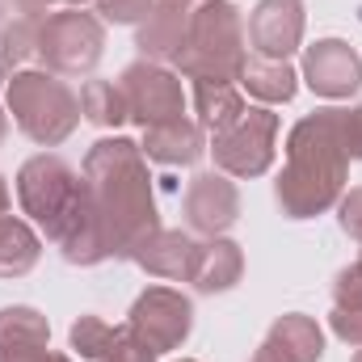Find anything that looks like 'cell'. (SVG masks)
Wrapping results in <instances>:
<instances>
[{
    "label": "cell",
    "mask_w": 362,
    "mask_h": 362,
    "mask_svg": "<svg viewBox=\"0 0 362 362\" xmlns=\"http://www.w3.org/2000/svg\"><path fill=\"white\" fill-rule=\"evenodd\" d=\"M17 202H21V215H30L34 228H42V236L59 249L68 266L89 270V266L110 262L89 181L64 156L55 152L30 156L17 169Z\"/></svg>",
    "instance_id": "6da1fadb"
},
{
    "label": "cell",
    "mask_w": 362,
    "mask_h": 362,
    "mask_svg": "<svg viewBox=\"0 0 362 362\" xmlns=\"http://www.w3.org/2000/svg\"><path fill=\"white\" fill-rule=\"evenodd\" d=\"M81 173L89 181L110 257L131 262L139 253V245L165 228L156 194H152V173H148L144 148L127 135H105L85 152Z\"/></svg>",
    "instance_id": "7a4b0ae2"
},
{
    "label": "cell",
    "mask_w": 362,
    "mask_h": 362,
    "mask_svg": "<svg viewBox=\"0 0 362 362\" xmlns=\"http://www.w3.org/2000/svg\"><path fill=\"white\" fill-rule=\"evenodd\" d=\"M350 156L337 139V110H312L286 135V165L274 181V202L286 219H316L346 194Z\"/></svg>",
    "instance_id": "3957f363"
},
{
    "label": "cell",
    "mask_w": 362,
    "mask_h": 362,
    "mask_svg": "<svg viewBox=\"0 0 362 362\" xmlns=\"http://www.w3.org/2000/svg\"><path fill=\"white\" fill-rule=\"evenodd\" d=\"M249 59V34L245 17L232 0H198L189 8L185 47L177 68L185 81H240Z\"/></svg>",
    "instance_id": "277c9868"
},
{
    "label": "cell",
    "mask_w": 362,
    "mask_h": 362,
    "mask_svg": "<svg viewBox=\"0 0 362 362\" xmlns=\"http://www.w3.org/2000/svg\"><path fill=\"white\" fill-rule=\"evenodd\" d=\"M4 110H8L13 127L38 148H59L81 127V97L72 93L64 76H55L47 68L13 72L4 85Z\"/></svg>",
    "instance_id": "5b68a950"
},
{
    "label": "cell",
    "mask_w": 362,
    "mask_h": 362,
    "mask_svg": "<svg viewBox=\"0 0 362 362\" xmlns=\"http://www.w3.org/2000/svg\"><path fill=\"white\" fill-rule=\"evenodd\" d=\"M105 55V21L85 8H59L42 17L38 59L55 76H93Z\"/></svg>",
    "instance_id": "8992f818"
},
{
    "label": "cell",
    "mask_w": 362,
    "mask_h": 362,
    "mask_svg": "<svg viewBox=\"0 0 362 362\" xmlns=\"http://www.w3.org/2000/svg\"><path fill=\"white\" fill-rule=\"evenodd\" d=\"M278 114L270 105H249L232 127L215 131L206 139V152L215 156V169L228 177H262L270 173L274 152H278Z\"/></svg>",
    "instance_id": "52a82bcc"
},
{
    "label": "cell",
    "mask_w": 362,
    "mask_h": 362,
    "mask_svg": "<svg viewBox=\"0 0 362 362\" xmlns=\"http://www.w3.org/2000/svg\"><path fill=\"white\" fill-rule=\"evenodd\" d=\"M118 89H122V101H127V122H135L139 131L185 118L189 97H185V85H181V72L169 68V64L135 59V64L122 68Z\"/></svg>",
    "instance_id": "ba28073f"
},
{
    "label": "cell",
    "mask_w": 362,
    "mask_h": 362,
    "mask_svg": "<svg viewBox=\"0 0 362 362\" xmlns=\"http://www.w3.org/2000/svg\"><path fill=\"white\" fill-rule=\"evenodd\" d=\"M127 329L152 346L156 354H169V350H181L194 333V299L181 295L177 286H148L131 312H127Z\"/></svg>",
    "instance_id": "9c48e42d"
},
{
    "label": "cell",
    "mask_w": 362,
    "mask_h": 362,
    "mask_svg": "<svg viewBox=\"0 0 362 362\" xmlns=\"http://www.w3.org/2000/svg\"><path fill=\"white\" fill-rule=\"evenodd\" d=\"M181 215L194 236H223L240 219V189L219 169L194 173L181 194Z\"/></svg>",
    "instance_id": "30bf717a"
},
{
    "label": "cell",
    "mask_w": 362,
    "mask_h": 362,
    "mask_svg": "<svg viewBox=\"0 0 362 362\" xmlns=\"http://www.w3.org/2000/svg\"><path fill=\"white\" fill-rule=\"evenodd\" d=\"M299 81L325 101H346L362 89V59L341 38H316L312 47H303Z\"/></svg>",
    "instance_id": "8fae6325"
},
{
    "label": "cell",
    "mask_w": 362,
    "mask_h": 362,
    "mask_svg": "<svg viewBox=\"0 0 362 362\" xmlns=\"http://www.w3.org/2000/svg\"><path fill=\"white\" fill-rule=\"evenodd\" d=\"M303 25H308L303 0H257V8L249 13L245 34H249L253 55L291 59L303 47Z\"/></svg>",
    "instance_id": "7c38bea8"
},
{
    "label": "cell",
    "mask_w": 362,
    "mask_h": 362,
    "mask_svg": "<svg viewBox=\"0 0 362 362\" xmlns=\"http://www.w3.org/2000/svg\"><path fill=\"white\" fill-rule=\"evenodd\" d=\"M320 358H325V329L316 325V316L286 312L266 329L257 354L249 362H320Z\"/></svg>",
    "instance_id": "4fadbf2b"
},
{
    "label": "cell",
    "mask_w": 362,
    "mask_h": 362,
    "mask_svg": "<svg viewBox=\"0 0 362 362\" xmlns=\"http://www.w3.org/2000/svg\"><path fill=\"white\" fill-rule=\"evenodd\" d=\"M139 148L160 169H189V165H198L206 156V131L194 118H173V122L148 127Z\"/></svg>",
    "instance_id": "5bb4252c"
},
{
    "label": "cell",
    "mask_w": 362,
    "mask_h": 362,
    "mask_svg": "<svg viewBox=\"0 0 362 362\" xmlns=\"http://www.w3.org/2000/svg\"><path fill=\"white\" fill-rule=\"evenodd\" d=\"M194 257H198V236L194 232H181V228H160L156 236H148L139 245V253L131 257L135 266L152 278H165V282H189L194 274Z\"/></svg>",
    "instance_id": "9a60e30c"
},
{
    "label": "cell",
    "mask_w": 362,
    "mask_h": 362,
    "mask_svg": "<svg viewBox=\"0 0 362 362\" xmlns=\"http://www.w3.org/2000/svg\"><path fill=\"white\" fill-rule=\"evenodd\" d=\"M185 25H189V8L185 4H169V0H156V8L135 25V47H139V59H152V64H177L181 47H185Z\"/></svg>",
    "instance_id": "2e32d148"
},
{
    "label": "cell",
    "mask_w": 362,
    "mask_h": 362,
    "mask_svg": "<svg viewBox=\"0 0 362 362\" xmlns=\"http://www.w3.org/2000/svg\"><path fill=\"white\" fill-rule=\"evenodd\" d=\"M240 274H245V249L232 236H198V257L189 274V286L198 295H223L240 282Z\"/></svg>",
    "instance_id": "e0dca14e"
},
{
    "label": "cell",
    "mask_w": 362,
    "mask_h": 362,
    "mask_svg": "<svg viewBox=\"0 0 362 362\" xmlns=\"http://www.w3.org/2000/svg\"><path fill=\"white\" fill-rule=\"evenodd\" d=\"M240 93H249L257 105H286L299 93V72L291 68V59H266V55H249L245 72H240Z\"/></svg>",
    "instance_id": "ac0fdd59"
},
{
    "label": "cell",
    "mask_w": 362,
    "mask_h": 362,
    "mask_svg": "<svg viewBox=\"0 0 362 362\" xmlns=\"http://www.w3.org/2000/svg\"><path fill=\"white\" fill-rule=\"evenodd\" d=\"M189 101H194V122H198L206 135L232 127V122L249 110V101H245V93H240L236 81H194Z\"/></svg>",
    "instance_id": "d6986e66"
},
{
    "label": "cell",
    "mask_w": 362,
    "mask_h": 362,
    "mask_svg": "<svg viewBox=\"0 0 362 362\" xmlns=\"http://www.w3.org/2000/svg\"><path fill=\"white\" fill-rule=\"evenodd\" d=\"M42 257V236L17 219V215H0V278H25Z\"/></svg>",
    "instance_id": "ffe728a7"
},
{
    "label": "cell",
    "mask_w": 362,
    "mask_h": 362,
    "mask_svg": "<svg viewBox=\"0 0 362 362\" xmlns=\"http://www.w3.org/2000/svg\"><path fill=\"white\" fill-rule=\"evenodd\" d=\"M51 346V325L38 308L13 303L0 308V350H42Z\"/></svg>",
    "instance_id": "44dd1931"
},
{
    "label": "cell",
    "mask_w": 362,
    "mask_h": 362,
    "mask_svg": "<svg viewBox=\"0 0 362 362\" xmlns=\"http://www.w3.org/2000/svg\"><path fill=\"white\" fill-rule=\"evenodd\" d=\"M81 118L93 122L97 131H118L127 122V101L118 81H85L81 89Z\"/></svg>",
    "instance_id": "7402d4cb"
},
{
    "label": "cell",
    "mask_w": 362,
    "mask_h": 362,
    "mask_svg": "<svg viewBox=\"0 0 362 362\" xmlns=\"http://www.w3.org/2000/svg\"><path fill=\"white\" fill-rule=\"evenodd\" d=\"M118 329L122 325H110V320H101V316H81L72 329H68V341H72V354L85 362H101L110 358V350H114V341H118Z\"/></svg>",
    "instance_id": "603a6c76"
},
{
    "label": "cell",
    "mask_w": 362,
    "mask_h": 362,
    "mask_svg": "<svg viewBox=\"0 0 362 362\" xmlns=\"http://www.w3.org/2000/svg\"><path fill=\"white\" fill-rule=\"evenodd\" d=\"M38 30H42V17H25V13H13L4 25H0V59L8 68L25 64L30 55H38Z\"/></svg>",
    "instance_id": "cb8c5ba5"
},
{
    "label": "cell",
    "mask_w": 362,
    "mask_h": 362,
    "mask_svg": "<svg viewBox=\"0 0 362 362\" xmlns=\"http://www.w3.org/2000/svg\"><path fill=\"white\" fill-rule=\"evenodd\" d=\"M93 8L105 25H139L156 8V0H93Z\"/></svg>",
    "instance_id": "d4e9b609"
},
{
    "label": "cell",
    "mask_w": 362,
    "mask_h": 362,
    "mask_svg": "<svg viewBox=\"0 0 362 362\" xmlns=\"http://www.w3.org/2000/svg\"><path fill=\"white\" fill-rule=\"evenodd\" d=\"M333 110H337V139L354 165V160H362V101L358 105H333Z\"/></svg>",
    "instance_id": "484cf974"
},
{
    "label": "cell",
    "mask_w": 362,
    "mask_h": 362,
    "mask_svg": "<svg viewBox=\"0 0 362 362\" xmlns=\"http://www.w3.org/2000/svg\"><path fill=\"white\" fill-rule=\"evenodd\" d=\"M333 308H362V253L333 278Z\"/></svg>",
    "instance_id": "4316f807"
},
{
    "label": "cell",
    "mask_w": 362,
    "mask_h": 362,
    "mask_svg": "<svg viewBox=\"0 0 362 362\" xmlns=\"http://www.w3.org/2000/svg\"><path fill=\"white\" fill-rule=\"evenodd\" d=\"M329 329L350 350H362V308H333L329 312Z\"/></svg>",
    "instance_id": "83f0119b"
},
{
    "label": "cell",
    "mask_w": 362,
    "mask_h": 362,
    "mask_svg": "<svg viewBox=\"0 0 362 362\" xmlns=\"http://www.w3.org/2000/svg\"><path fill=\"white\" fill-rule=\"evenodd\" d=\"M337 223H341V232H346L354 245H362V185L341 194V202H337Z\"/></svg>",
    "instance_id": "f1b7e54d"
},
{
    "label": "cell",
    "mask_w": 362,
    "mask_h": 362,
    "mask_svg": "<svg viewBox=\"0 0 362 362\" xmlns=\"http://www.w3.org/2000/svg\"><path fill=\"white\" fill-rule=\"evenodd\" d=\"M85 4L89 0H13V8L25 13V17H51L59 8H85Z\"/></svg>",
    "instance_id": "f546056e"
},
{
    "label": "cell",
    "mask_w": 362,
    "mask_h": 362,
    "mask_svg": "<svg viewBox=\"0 0 362 362\" xmlns=\"http://www.w3.org/2000/svg\"><path fill=\"white\" fill-rule=\"evenodd\" d=\"M8 202H13V194H8V181L0 177V215L8 211Z\"/></svg>",
    "instance_id": "4dcf8cb0"
},
{
    "label": "cell",
    "mask_w": 362,
    "mask_h": 362,
    "mask_svg": "<svg viewBox=\"0 0 362 362\" xmlns=\"http://www.w3.org/2000/svg\"><path fill=\"white\" fill-rule=\"evenodd\" d=\"M4 139H8V110L0 105V148H4Z\"/></svg>",
    "instance_id": "1f68e13d"
},
{
    "label": "cell",
    "mask_w": 362,
    "mask_h": 362,
    "mask_svg": "<svg viewBox=\"0 0 362 362\" xmlns=\"http://www.w3.org/2000/svg\"><path fill=\"white\" fill-rule=\"evenodd\" d=\"M4 85H8V64L0 59V89H4Z\"/></svg>",
    "instance_id": "d6a6232c"
},
{
    "label": "cell",
    "mask_w": 362,
    "mask_h": 362,
    "mask_svg": "<svg viewBox=\"0 0 362 362\" xmlns=\"http://www.w3.org/2000/svg\"><path fill=\"white\" fill-rule=\"evenodd\" d=\"M8 21V0H0V25Z\"/></svg>",
    "instance_id": "836d02e7"
},
{
    "label": "cell",
    "mask_w": 362,
    "mask_h": 362,
    "mask_svg": "<svg viewBox=\"0 0 362 362\" xmlns=\"http://www.w3.org/2000/svg\"><path fill=\"white\" fill-rule=\"evenodd\" d=\"M51 362H72V358H68V354H55V350H51Z\"/></svg>",
    "instance_id": "e575fe53"
},
{
    "label": "cell",
    "mask_w": 362,
    "mask_h": 362,
    "mask_svg": "<svg viewBox=\"0 0 362 362\" xmlns=\"http://www.w3.org/2000/svg\"><path fill=\"white\" fill-rule=\"evenodd\" d=\"M169 4H185V8H194V4H198V0H169Z\"/></svg>",
    "instance_id": "d590c367"
},
{
    "label": "cell",
    "mask_w": 362,
    "mask_h": 362,
    "mask_svg": "<svg viewBox=\"0 0 362 362\" xmlns=\"http://www.w3.org/2000/svg\"><path fill=\"white\" fill-rule=\"evenodd\" d=\"M350 362H362V350H354V358H350Z\"/></svg>",
    "instance_id": "8d00e7d4"
},
{
    "label": "cell",
    "mask_w": 362,
    "mask_h": 362,
    "mask_svg": "<svg viewBox=\"0 0 362 362\" xmlns=\"http://www.w3.org/2000/svg\"><path fill=\"white\" fill-rule=\"evenodd\" d=\"M177 362H194V358H177Z\"/></svg>",
    "instance_id": "74e56055"
},
{
    "label": "cell",
    "mask_w": 362,
    "mask_h": 362,
    "mask_svg": "<svg viewBox=\"0 0 362 362\" xmlns=\"http://www.w3.org/2000/svg\"><path fill=\"white\" fill-rule=\"evenodd\" d=\"M105 362H114V358H105Z\"/></svg>",
    "instance_id": "f35d334b"
}]
</instances>
